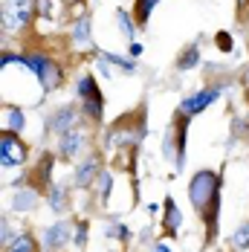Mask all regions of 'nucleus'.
Returning <instances> with one entry per match:
<instances>
[{
    "label": "nucleus",
    "mask_w": 249,
    "mask_h": 252,
    "mask_svg": "<svg viewBox=\"0 0 249 252\" xmlns=\"http://www.w3.org/2000/svg\"><path fill=\"white\" fill-rule=\"evenodd\" d=\"M24 55H26V70L35 73L38 84L44 87V93H52V90H58L64 84V67L52 55H47V52H41V50H29Z\"/></svg>",
    "instance_id": "obj_2"
},
{
    "label": "nucleus",
    "mask_w": 249,
    "mask_h": 252,
    "mask_svg": "<svg viewBox=\"0 0 249 252\" xmlns=\"http://www.w3.org/2000/svg\"><path fill=\"white\" fill-rule=\"evenodd\" d=\"M197 64H200V44H188L186 50L177 55V64H174V67L180 70V73H188V70H194Z\"/></svg>",
    "instance_id": "obj_19"
},
{
    "label": "nucleus",
    "mask_w": 249,
    "mask_h": 252,
    "mask_svg": "<svg viewBox=\"0 0 249 252\" xmlns=\"http://www.w3.org/2000/svg\"><path fill=\"white\" fill-rule=\"evenodd\" d=\"M188 116L186 113H180L177 110L174 119H171V127H174L177 133V159H174V174H180L183 168H186V145H188Z\"/></svg>",
    "instance_id": "obj_12"
},
{
    "label": "nucleus",
    "mask_w": 249,
    "mask_h": 252,
    "mask_svg": "<svg viewBox=\"0 0 249 252\" xmlns=\"http://www.w3.org/2000/svg\"><path fill=\"white\" fill-rule=\"evenodd\" d=\"M156 3H159V0H133V21H136L139 29H145V26H148L151 12L156 9Z\"/></svg>",
    "instance_id": "obj_20"
},
{
    "label": "nucleus",
    "mask_w": 249,
    "mask_h": 252,
    "mask_svg": "<svg viewBox=\"0 0 249 252\" xmlns=\"http://www.w3.org/2000/svg\"><path fill=\"white\" fill-rule=\"evenodd\" d=\"M162 151H165V157L174 162L177 159V133H174V127L168 125V133H165V139H162Z\"/></svg>",
    "instance_id": "obj_26"
},
{
    "label": "nucleus",
    "mask_w": 249,
    "mask_h": 252,
    "mask_svg": "<svg viewBox=\"0 0 249 252\" xmlns=\"http://www.w3.org/2000/svg\"><path fill=\"white\" fill-rule=\"evenodd\" d=\"M38 15V0H3V32L29 29Z\"/></svg>",
    "instance_id": "obj_4"
},
{
    "label": "nucleus",
    "mask_w": 249,
    "mask_h": 252,
    "mask_svg": "<svg viewBox=\"0 0 249 252\" xmlns=\"http://www.w3.org/2000/svg\"><path fill=\"white\" fill-rule=\"evenodd\" d=\"M87 235H90V220H78L73 226V244L78 250H84L87 247Z\"/></svg>",
    "instance_id": "obj_23"
},
{
    "label": "nucleus",
    "mask_w": 249,
    "mask_h": 252,
    "mask_svg": "<svg viewBox=\"0 0 249 252\" xmlns=\"http://www.w3.org/2000/svg\"><path fill=\"white\" fill-rule=\"evenodd\" d=\"M75 93H78V101H81V116L93 125H101V113H104V96L99 90V81L84 73L75 84Z\"/></svg>",
    "instance_id": "obj_3"
},
{
    "label": "nucleus",
    "mask_w": 249,
    "mask_h": 252,
    "mask_svg": "<svg viewBox=\"0 0 249 252\" xmlns=\"http://www.w3.org/2000/svg\"><path fill=\"white\" fill-rule=\"evenodd\" d=\"M61 3H67V6H75V3H78V0H61Z\"/></svg>",
    "instance_id": "obj_32"
},
{
    "label": "nucleus",
    "mask_w": 249,
    "mask_h": 252,
    "mask_svg": "<svg viewBox=\"0 0 249 252\" xmlns=\"http://www.w3.org/2000/svg\"><path fill=\"white\" fill-rule=\"evenodd\" d=\"M162 209H165V215H162V235L165 238H177V232L183 226V212H180V206H177V200L171 194L165 197Z\"/></svg>",
    "instance_id": "obj_13"
},
{
    "label": "nucleus",
    "mask_w": 249,
    "mask_h": 252,
    "mask_svg": "<svg viewBox=\"0 0 249 252\" xmlns=\"http://www.w3.org/2000/svg\"><path fill=\"white\" fill-rule=\"evenodd\" d=\"M116 21H119V29H122L124 38H133V32H136V21H133V15H127L124 9L116 12Z\"/></svg>",
    "instance_id": "obj_24"
},
{
    "label": "nucleus",
    "mask_w": 249,
    "mask_h": 252,
    "mask_svg": "<svg viewBox=\"0 0 249 252\" xmlns=\"http://www.w3.org/2000/svg\"><path fill=\"white\" fill-rule=\"evenodd\" d=\"M110 191H113V174L107 168H101L99 180H96V197H99V203H107Z\"/></svg>",
    "instance_id": "obj_21"
},
{
    "label": "nucleus",
    "mask_w": 249,
    "mask_h": 252,
    "mask_svg": "<svg viewBox=\"0 0 249 252\" xmlns=\"http://www.w3.org/2000/svg\"><path fill=\"white\" fill-rule=\"evenodd\" d=\"M70 44L81 47V50H90L93 47V35H90V18L87 15H78L73 21V29H70Z\"/></svg>",
    "instance_id": "obj_14"
},
{
    "label": "nucleus",
    "mask_w": 249,
    "mask_h": 252,
    "mask_svg": "<svg viewBox=\"0 0 249 252\" xmlns=\"http://www.w3.org/2000/svg\"><path fill=\"white\" fill-rule=\"evenodd\" d=\"M70 241H73V226L67 220H58V223H52V226L44 229L41 247H44V252H61Z\"/></svg>",
    "instance_id": "obj_10"
},
{
    "label": "nucleus",
    "mask_w": 249,
    "mask_h": 252,
    "mask_svg": "<svg viewBox=\"0 0 249 252\" xmlns=\"http://www.w3.org/2000/svg\"><path fill=\"white\" fill-rule=\"evenodd\" d=\"M130 55H142V44H130Z\"/></svg>",
    "instance_id": "obj_31"
},
{
    "label": "nucleus",
    "mask_w": 249,
    "mask_h": 252,
    "mask_svg": "<svg viewBox=\"0 0 249 252\" xmlns=\"http://www.w3.org/2000/svg\"><path fill=\"white\" fill-rule=\"evenodd\" d=\"M220 96V87H206V90H197V93H191V96H186V99L180 101V113H186L188 119H194V116H200L212 101Z\"/></svg>",
    "instance_id": "obj_8"
},
{
    "label": "nucleus",
    "mask_w": 249,
    "mask_h": 252,
    "mask_svg": "<svg viewBox=\"0 0 249 252\" xmlns=\"http://www.w3.org/2000/svg\"><path fill=\"white\" fill-rule=\"evenodd\" d=\"M84 148H87V133H84L81 127H75L70 133L58 136V157H61L64 162H78L81 154H84Z\"/></svg>",
    "instance_id": "obj_7"
},
{
    "label": "nucleus",
    "mask_w": 249,
    "mask_h": 252,
    "mask_svg": "<svg viewBox=\"0 0 249 252\" xmlns=\"http://www.w3.org/2000/svg\"><path fill=\"white\" fill-rule=\"evenodd\" d=\"M232 247H235L238 252L249 250V220L244 223V226H238V229H235V235H232Z\"/></svg>",
    "instance_id": "obj_25"
},
{
    "label": "nucleus",
    "mask_w": 249,
    "mask_h": 252,
    "mask_svg": "<svg viewBox=\"0 0 249 252\" xmlns=\"http://www.w3.org/2000/svg\"><path fill=\"white\" fill-rule=\"evenodd\" d=\"M81 119H84V116H81V110H75L73 104H64V107L52 110V116H50V130H52V133H58V136H64V133L75 130Z\"/></svg>",
    "instance_id": "obj_11"
},
{
    "label": "nucleus",
    "mask_w": 249,
    "mask_h": 252,
    "mask_svg": "<svg viewBox=\"0 0 249 252\" xmlns=\"http://www.w3.org/2000/svg\"><path fill=\"white\" fill-rule=\"evenodd\" d=\"M101 154L99 151H93V154H87L81 162H78V168H75V186L78 189H93L96 186V180H99L101 174Z\"/></svg>",
    "instance_id": "obj_9"
},
{
    "label": "nucleus",
    "mask_w": 249,
    "mask_h": 252,
    "mask_svg": "<svg viewBox=\"0 0 249 252\" xmlns=\"http://www.w3.org/2000/svg\"><path fill=\"white\" fill-rule=\"evenodd\" d=\"M151 252H171V247H168L165 241H159V244H154V247H151Z\"/></svg>",
    "instance_id": "obj_30"
},
{
    "label": "nucleus",
    "mask_w": 249,
    "mask_h": 252,
    "mask_svg": "<svg viewBox=\"0 0 249 252\" xmlns=\"http://www.w3.org/2000/svg\"><path fill=\"white\" fill-rule=\"evenodd\" d=\"M99 58H101V64H113V67H119V70H124V73H136V64H133L130 58L113 55V52H101Z\"/></svg>",
    "instance_id": "obj_22"
},
{
    "label": "nucleus",
    "mask_w": 249,
    "mask_h": 252,
    "mask_svg": "<svg viewBox=\"0 0 249 252\" xmlns=\"http://www.w3.org/2000/svg\"><path fill=\"white\" fill-rule=\"evenodd\" d=\"M3 119H6V127H3V130L24 133L26 116H24V110H21V107H15V104H3Z\"/></svg>",
    "instance_id": "obj_16"
},
{
    "label": "nucleus",
    "mask_w": 249,
    "mask_h": 252,
    "mask_svg": "<svg viewBox=\"0 0 249 252\" xmlns=\"http://www.w3.org/2000/svg\"><path fill=\"white\" fill-rule=\"evenodd\" d=\"M107 238H116V241H122V244H130V229L124 226V223H113V226L107 229Z\"/></svg>",
    "instance_id": "obj_27"
},
{
    "label": "nucleus",
    "mask_w": 249,
    "mask_h": 252,
    "mask_svg": "<svg viewBox=\"0 0 249 252\" xmlns=\"http://www.w3.org/2000/svg\"><path fill=\"white\" fill-rule=\"evenodd\" d=\"M55 157H58V154H50V151L41 154V157L35 159V165L29 168V174H26V186H32V189H35V191H41L44 197H47V191L55 186V180H52Z\"/></svg>",
    "instance_id": "obj_6"
},
{
    "label": "nucleus",
    "mask_w": 249,
    "mask_h": 252,
    "mask_svg": "<svg viewBox=\"0 0 249 252\" xmlns=\"http://www.w3.org/2000/svg\"><path fill=\"white\" fill-rule=\"evenodd\" d=\"M41 197H44V194L35 191L32 186H21V189H15V194H12V209H15V212H29V209L38 206Z\"/></svg>",
    "instance_id": "obj_15"
},
{
    "label": "nucleus",
    "mask_w": 249,
    "mask_h": 252,
    "mask_svg": "<svg viewBox=\"0 0 249 252\" xmlns=\"http://www.w3.org/2000/svg\"><path fill=\"white\" fill-rule=\"evenodd\" d=\"M188 200L206 229V247L218 241L220 229V206H223V174L215 168H200L188 180Z\"/></svg>",
    "instance_id": "obj_1"
},
{
    "label": "nucleus",
    "mask_w": 249,
    "mask_h": 252,
    "mask_svg": "<svg viewBox=\"0 0 249 252\" xmlns=\"http://www.w3.org/2000/svg\"><path fill=\"white\" fill-rule=\"evenodd\" d=\"M29 162V145L21 139V133L3 130L0 136V165L3 168H21Z\"/></svg>",
    "instance_id": "obj_5"
},
{
    "label": "nucleus",
    "mask_w": 249,
    "mask_h": 252,
    "mask_svg": "<svg viewBox=\"0 0 249 252\" xmlns=\"http://www.w3.org/2000/svg\"><path fill=\"white\" fill-rule=\"evenodd\" d=\"M41 250H44V247H41V241H38L32 232H21L3 252H41Z\"/></svg>",
    "instance_id": "obj_17"
},
{
    "label": "nucleus",
    "mask_w": 249,
    "mask_h": 252,
    "mask_svg": "<svg viewBox=\"0 0 249 252\" xmlns=\"http://www.w3.org/2000/svg\"><path fill=\"white\" fill-rule=\"evenodd\" d=\"M15 238H18V235H15V232H12V226H9V218H3V250H6Z\"/></svg>",
    "instance_id": "obj_29"
},
{
    "label": "nucleus",
    "mask_w": 249,
    "mask_h": 252,
    "mask_svg": "<svg viewBox=\"0 0 249 252\" xmlns=\"http://www.w3.org/2000/svg\"><path fill=\"white\" fill-rule=\"evenodd\" d=\"M215 252H220V250H215Z\"/></svg>",
    "instance_id": "obj_33"
},
{
    "label": "nucleus",
    "mask_w": 249,
    "mask_h": 252,
    "mask_svg": "<svg viewBox=\"0 0 249 252\" xmlns=\"http://www.w3.org/2000/svg\"><path fill=\"white\" fill-rule=\"evenodd\" d=\"M47 203H50V209L55 215H64V212L70 209V194H67V189L55 183L50 191H47Z\"/></svg>",
    "instance_id": "obj_18"
},
{
    "label": "nucleus",
    "mask_w": 249,
    "mask_h": 252,
    "mask_svg": "<svg viewBox=\"0 0 249 252\" xmlns=\"http://www.w3.org/2000/svg\"><path fill=\"white\" fill-rule=\"evenodd\" d=\"M215 47H218L220 52H232V50H235L232 35H229V32H218V35H215Z\"/></svg>",
    "instance_id": "obj_28"
}]
</instances>
